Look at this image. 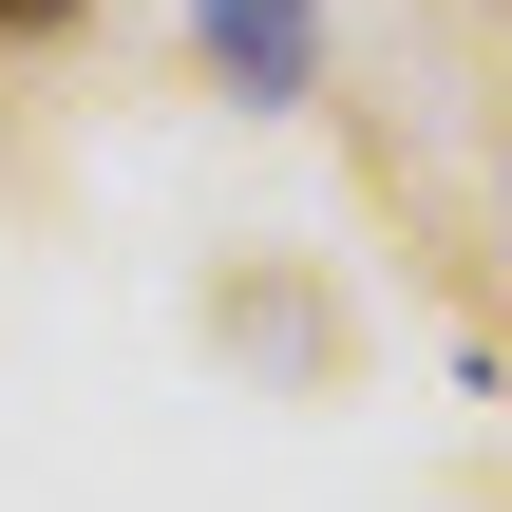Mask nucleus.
<instances>
[{"label":"nucleus","instance_id":"f257e3e1","mask_svg":"<svg viewBox=\"0 0 512 512\" xmlns=\"http://www.w3.org/2000/svg\"><path fill=\"white\" fill-rule=\"evenodd\" d=\"M190 38H209L228 95H304L323 76V0H190Z\"/></svg>","mask_w":512,"mask_h":512},{"label":"nucleus","instance_id":"f03ea898","mask_svg":"<svg viewBox=\"0 0 512 512\" xmlns=\"http://www.w3.org/2000/svg\"><path fill=\"white\" fill-rule=\"evenodd\" d=\"M57 19H76V0H0V38H57Z\"/></svg>","mask_w":512,"mask_h":512}]
</instances>
